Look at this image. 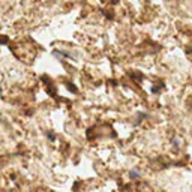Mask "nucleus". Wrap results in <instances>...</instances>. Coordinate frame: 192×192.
<instances>
[{
	"mask_svg": "<svg viewBox=\"0 0 192 192\" xmlns=\"http://www.w3.org/2000/svg\"><path fill=\"white\" fill-rule=\"evenodd\" d=\"M131 177L137 179V177H138V173H135V171H131Z\"/></svg>",
	"mask_w": 192,
	"mask_h": 192,
	"instance_id": "1",
	"label": "nucleus"
}]
</instances>
